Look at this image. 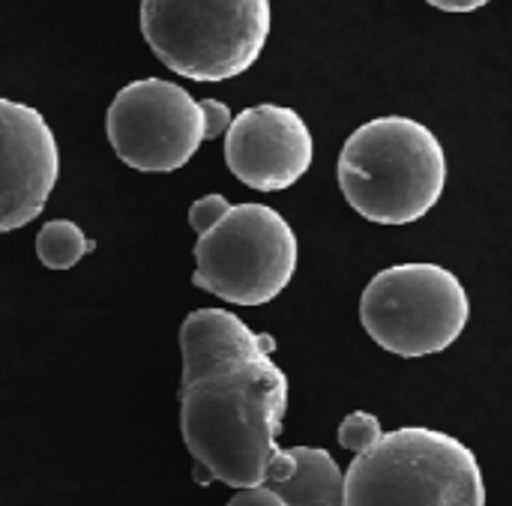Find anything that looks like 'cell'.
Masks as SVG:
<instances>
[{"instance_id": "14", "label": "cell", "mask_w": 512, "mask_h": 506, "mask_svg": "<svg viewBox=\"0 0 512 506\" xmlns=\"http://www.w3.org/2000/svg\"><path fill=\"white\" fill-rule=\"evenodd\" d=\"M201 111H204V126H207V141L225 135L234 123L231 108L219 99H201Z\"/></svg>"}, {"instance_id": "6", "label": "cell", "mask_w": 512, "mask_h": 506, "mask_svg": "<svg viewBox=\"0 0 512 506\" xmlns=\"http://www.w3.org/2000/svg\"><path fill=\"white\" fill-rule=\"evenodd\" d=\"M297 234L267 204H237L195 243V288L231 303L264 306L297 273Z\"/></svg>"}, {"instance_id": "9", "label": "cell", "mask_w": 512, "mask_h": 506, "mask_svg": "<svg viewBox=\"0 0 512 506\" xmlns=\"http://www.w3.org/2000/svg\"><path fill=\"white\" fill-rule=\"evenodd\" d=\"M60 150L45 117L0 96V234L30 225L54 192Z\"/></svg>"}, {"instance_id": "7", "label": "cell", "mask_w": 512, "mask_h": 506, "mask_svg": "<svg viewBox=\"0 0 512 506\" xmlns=\"http://www.w3.org/2000/svg\"><path fill=\"white\" fill-rule=\"evenodd\" d=\"M105 132L120 162L150 174L183 168L207 141L201 102L165 78H141L117 90Z\"/></svg>"}, {"instance_id": "11", "label": "cell", "mask_w": 512, "mask_h": 506, "mask_svg": "<svg viewBox=\"0 0 512 506\" xmlns=\"http://www.w3.org/2000/svg\"><path fill=\"white\" fill-rule=\"evenodd\" d=\"M93 249L96 243L69 219H51L36 234V255L48 270H69Z\"/></svg>"}, {"instance_id": "12", "label": "cell", "mask_w": 512, "mask_h": 506, "mask_svg": "<svg viewBox=\"0 0 512 506\" xmlns=\"http://www.w3.org/2000/svg\"><path fill=\"white\" fill-rule=\"evenodd\" d=\"M381 438H384L381 420L375 414H369V411H354L339 423V444L345 450H351L354 456L372 450Z\"/></svg>"}, {"instance_id": "1", "label": "cell", "mask_w": 512, "mask_h": 506, "mask_svg": "<svg viewBox=\"0 0 512 506\" xmlns=\"http://www.w3.org/2000/svg\"><path fill=\"white\" fill-rule=\"evenodd\" d=\"M276 339L228 309L189 312L180 327V432L198 483L267 486L279 459L288 378L273 363Z\"/></svg>"}, {"instance_id": "8", "label": "cell", "mask_w": 512, "mask_h": 506, "mask_svg": "<svg viewBox=\"0 0 512 506\" xmlns=\"http://www.w3.org/2000/svg\"><path fill=\"white\" fill-rule=\"evenodd\" d=\"M315 156L306 120L285 105H252L240 111L225 132L228 171L258 192H282L294 186Z\"/></svg>"}, {"instance_id": "15", "label": "cell", "mask_w": 512, "mask_h": 506, "mask_svg": "<svg viewBox=\"0 0 512 506\" xmlns=\"http://www.w3.org/2000/svg\"><path fill=\"white\" fill-rule=\"evenodd\" d=\"M228 506H288L270 486H255V489H240Z\"/></svg>"}, {"instance_id": "5", "label": "cell", "mask_w": 512, "mask_h": 506, "mask_svg": "<svg viewBox=\"0 0 512 506\" xmlns=\"http://www.w3.org/2000/svg\"><path fill=\"white\" fill-rule=\"evenodd\" d=\"M471 297L441 264H396L381 270L360 297L369 339L405 360L447 351L468 327Z\"/></svg>"}, {"instance_id": "16", "label": "cell", "mask_w": 512, "mask_h": 506, "mask_svg": "<svg viewBox=\"0 0 512 506\" xmlns=\"http://www.w3.org/2000/svg\"><path fill=\"white\" fill-rule=\"evenodd\" d=\"M432 6H435V9H441V12H474V9H480V6H483V0H465V3H453V0H435Z\"/></svg>"}, {"instance_id": "4", "label": "cell", "mask_w": 512, "mask_h": 506, "mask_svg": "<svg viewBox=\"0 0 512 506\" xmlns=\"http://www.w3.org/2000/svg\"><path fill=\"white\" fill-rule=\"evenodd\" d=\"M138 15L153 54L192 81L243 75L273 27L267 0H144Z\"/></svg>"}, {"instance_id": "10", "label": "cell", "mask_w": 512, "mask_h": 506, "mask_svg": "<svg viewBox=\"0 0 512 506\" xmlns=\"http://www.w3.org/2000/svg\"><path fill=\"white\" fill-rule=\"evenodd\" d=\"M294 471L267 483L288 506H342L345 498V474L327 450L318 447H291Z\"/></svg>"}, {"instance_id": "3", "label": "cell", "mask_w": 512, "mask_h": 506, "mask_svg": "<svg viewBox=\"0 0 512 506\" xmlns=\"http://www.w3.org/2000/svg\"><path fill=\"white\" fill-rule=\"evenodd\" d=\"M342 506H486V480L459 438L405 426L354 456Z\"/></svg>"}, {"instance_id": "2", "label": "cell", "mask_w": 512, "mask_h": 506, "mask_svg": "<svg viewBox=\"0 0 512 506\" xmlns=\"http://www.w3.org/2000/svg\"><path fill=\"white\" fill-rule=\"evenodd\" d=\"M339 189L375 225H411L444 195L447 153L414 117L387 114L351 132L339 153Z\"/></svg>"}, {"instance_id": "13", "label": "cell", "mask_w": 512, "mask_h": 506, "mask_svg": "<svg viewBox=\"0 0 512 506\" xmlns=\"http://www.w3.org/2000/svg\"><path fill=\"white\" fill-rule=\"evenodd\" d=\"M231 201L225 198V195H204V198H198L192 207H189V225H192V231L198 234V237H204V234H210L228 213H231Z\"/></svg>"}]
</instances>
